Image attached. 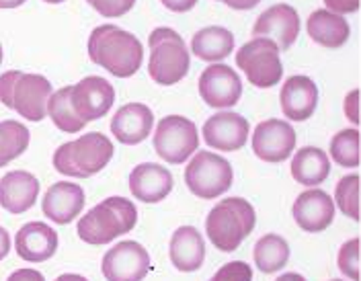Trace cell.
I'll return each instance as SVG.
<instances>
[{
    "label": "cell",
    "mask_w": 361,
    "mask_h": 281,
    "mask_svg": "<svg viewBox=\"0 0 361 281\" xmlns=\"http://www.w3.org/2000/svg\"><path fill=\"white\" fill-rule=\"evenodd\" d=\"M89 58L117 78H130L140 70L144 46L130 31L115 25H101L89 37Z\"/></svg>",
    "instance_id": "1"
},
{
    "label": "cell",
    "mask_w": 361,
    "mask_h": 281,
    "mask_svg": "<svg viewBox=\"0 0 361 281\" xmlns=\"http://www.w3.org/2000/svg\"><path fill=\"white\" fill-rule=\"evenodd\" d=\"M137 224V210L128 197H107L97 204L78 222V236L87 244H109L132 232Z\"/></svg>",
    "instance_id": "2"
},
{
    "label": "cell",
    "mask_w": 361,
    "mask_h": 281,
    "mask_svg": "<svg viewBox=\"0 0 361 281\" xmlns=\"http://www.w3.org/2000/svg\"><path fill=\"white\" fill-rule=\"evenodd\" d=\"M255 224H257V213L247 199L228 197L207 213L205 232L218 251L232 253L255 230Z\"/></svg>",
    "instance_id": "3"
},
{
    "label": "cell",
    "mask_w": 361,
    "mask_h": 281,
    "mask_svg": "<svg viewBox=\"0 0 361 281\" xmlns=\"http://www.w3.org/2000/svg\"><path fill=\"white\" fill-rule=\"evenodd\" d=\"M113 154H115L113 142L99 132H90L78 140L58 146L51 161H54V168L60 175L74 179H89L111 163Z\"/></svg>",
    "instance_id": "4"
},
{
    "label": "cell",
    "mask_w": 361,
    "mask_h": 281,
    "mask_svg": "<svg viewBox=\"0 0 361 281\" xmlns=\"http://www.w3.org/2000/svg\"><path fill=\"white\" fill-rule=\"evenodd\" d=\"M150 60H148V74L150 78L171 87L180 82L189 72V49L183 44L180 35L171 27H158L150 33Z\"/></svg>",
    "instance_id": "5"
},
{
    "label": "cell",
    "mask_w": 361,
    "mask_h": 281,
    "mask_svg": "<svg viewBox=\"0 0 361 281\" xmlns=\"http://www.w3.org/2000/svg\"><path fill=\"white\" fill-rule=\"evenodd\" d=\"M279 47L267 37H252L238 49L236 66L247 74V80L257 89H271L283 76Z\"/></svg>",
    "instance_id": "6"
},
{
    "label": "cell",
    "mask_w": 361,
    "mask_h": 281,
    "mask_svg": "<svg viewBox=\"0 0 361 281\" xmlns=\"http://www.w3.org/2000/svg\"><path fill=\"white\" fill-rule=\"evenodd\" d=\"M234 173L224 156L200 150L185 168V183L189 191L202 199H214L232 187Z\"/></svg>",
    "instance_id": "7"
},
{
    "label": "cell",
    "mask_w": 361,
    "mask_h": 281,
    "mask_svg": "<svg viewBox=\"0 0 361 281\" xmlns=\"http://www.w3.org/2000/svg\"><path fill=\"white\" fill-rule=\"evenodd\" d=\"M200 146L197 125L183 115H166L158 121L154 148L158 156L169 164H183L193 156Z\"/></svg>",
    "instance_id": "8"
},
{
    "label": "cell",
    "mask_w": 361,
    "mask_h": 281,
    "mask_svg": "<svg viewBox=\"0 0 361 281\" xmlns=\"http://www.w3.org/2000/svg\"><path fill=\"white\" fill-rule=\"evenodd\" d=\"M101 271L107 281H142L150 271V255L140 242L121 240L105 253Z\"/></svg>",
    "instance_id": "9"
},
{
    "label": "cell",
    "mask_w": 361,
    "mask_h": 281,
    "mask_svg": "<svg viewBox=\"0 0 361 281\" xmlns=\"http://www.w3.org/2000/svg\"><path fill=\"white\" fill-rule=\"evenodd\" d=\"M70 103L76 115L85 123L105 118L115 103V91L111 82L101 76H87L80 82L72 85Z\"/></svg>",
    "instance_id": "10"
},
{
    "label": "cell",
    "mask_w": 361,
    "mask_h": 281,
    "mask_svg": "<svg viewBox=\"0 0 361 281\" xmlns=\"http://www.w3.org/2000/svg\"><path fill=\"white\" fill-rule=\"evenodd\" d=\"M51 93V82L45 76L19 72L11 94V109L27 121H44L47 118V99Z\"/></svg>",
    "instance_id": "11"
},
{
    "label": "cell",
    "mask_w": 361,
    "mask_h": 281,
    "mask_svg": "<svg viewBox=\"0 0 361 281\" xmlns=\"http://www.w3.org/2000/svg\"><path fill=\"white\" fill-rule=\"evenodd\" d=\"M295 130L283 119L261 121L252 134V150L265 163H283L295 148Z\"/></svg>",
    "instance_id": "12"
},
{
    "label": "cell",
    "mask_w": 361,
    "mask_h": 281,
    "mask_svg": "<svg viewBox=\"0 0 361 281\" xmlns=\"http://www.w3.org/2000/svg\"><path fill=\"white\" fill-rule=\"evenodd\" d=\"M200 94L214 109H230L240 101L243 80L226 64H212L200 76Z\"/></svg>",
    "instance_id": "13"
},
{
    "label": "cell",
    "mask_w": 361,
    "mask_h": 281,
    "mask_svg": "<svg viewBox=\"0 0 361 281\" xmlns=\"http://www.w3.org/2000/svg\"><path fill=\"white\" fill-rule=\"evenodd\" d=\"M300 15L290 4H273L252 27V37H267L275 42L279 49H290L300 35Z\"/></svg>",
    "instance_id": "14"
},
{
    "label": "cell",
    "mask_w": 361,
    "mask_h": 281,
    "mask_svg": "<svg viewBox=\"0 0 361 281\" xmlns=\"http://www.w3.org/2000/svg\"><path fill=\"white\" fill-rule=\"evenodd\" d=\"M248 121L240 113L220 111L203 123V142L216 150L234 152L240 150L248 140Z\"/></svg>",
    "instance_id": "15"
},
{
    "label": "cell",
    "mask_w": 361,
    "mask_h": 281,
    "mask_svg": "<svg viewBox=\"0 0 361 281\" xmlns=\"http://www.w3.org/2000/svg\"><path fill=\"white\" fill-rule=\"evenodd\" d=\"M295 224L306 232H322L335 220V204L322 189H310L295 197L292 208Z\"/></svg>",
    "instance_id": "16"
},
{
    "label": "cell",
    "mask_w": 361,
    "mask_h": 281,
    "mask_svg": "<svg viewBox=\"0 0 361 281\" xmlns=\"http://www.w3.org/2000/svg\"><path fill=\"white\" fill-rule=\"evenodd\" d=\"M85 201H87L85 189L80 185L60 181L45 191L42 210H44L45 218H49V222L66 226L80 216Z\"/></svg>",
    "instance_id": "17"
},
{
    "label": "cell",
    "mask_w": 361,
    "mask_h": 281,
    "mask_svg": "<svg viewBox=\"0 0 361 281\" xmlns=\"http://www.w3.org/2000/svg\"><path fill=\"white\" fill-rule=\"evenodd\" d=\"M281 111L290 121H306L318 107V87L310 76L295 74L281 87Z\"/></svg>",
    "instance_id": "18"
},
{
    "label": "cell",
    "mask_w": 361,
    "mask_h": 281,
    "mask_svg": "<svg viewBox=\"0 0 361 281\" xmlns=\"http://www.w3.org/2000/svg\"><path fill=\"white\" fill-rule=\"evenodd\" d=\"M154 127V113L144 103H128L115 111L111 119V132L115 140L135 146L144 142Z\"/></svg>",
    "instance_id": "19"
},
{
    "label": "cell",
    "mask_w": 361,
    "mask_h": 281,
    "mask_svg": "<svg viewBox=\"0 0 361 281\" xmlns=\"http://www.w3.org/2000/svg\"><path fill=\"white\" fill-rule=\"evenodd\" d=\"M39 195V181L27 170H11L0 179V208L8 213L31 210Z\"/></svg>",
    "instance_id": "20"
},
{
    "label": "cell",
    "mask_w": 361,
    "mask_h": 281,
    "mask_svg": "<svg viewBox=\"0 0 361 281\" xmlns=\"http://www.w3.org/2000/svg\"><path fill=\"white\" fill-rule=\"evenodd\" d=\"M173 175L157 163H142L130 175V191L144 204H158L173 191Z\"/></svg>",
    "instance_id": "21"
},
{
    "label": "cell",
    "mask_w": 361,
    "mask_h": 281,
    "mask_svg": "<svg viewBox=\"0 0 361 281\" xmlns=\"http://www.w3.org/2000/svg\"><path fill=\"white\" fill-rule=\"evenodd\" d=\"M15 249L27 263H44L58 251V232L44 222H29L17 232Z\"/></svg>",
    "instance_id": "22"
},
{
    "label": "cell",
    "mask_w": 361,
    "mask_h": 281,
    "mask_svg": "<svg viewBox=\"0 0 361 281\" xmlns=\"http://www.w3.org/2000/svg\"><path fill=\"white\" fill-rule=\"evenodd\" d=\"M169 255L173 265L179 269L180 273H191L197 271L203 265L205 258V242L197 228L193 226H180L175 230L171 238Z\"/></svg>",
    "instance_id": "23"
},
{
    "label": "cell",
    "mask_w": 361,
    "mask_h": 281,
    "mask_svg": "<svg viewBox=\"0 0 361 281\" xmlns=\"http://www.w3.org/2000/svg\"><path fill=\"white\" fill-rule=\"evenodd\" d=\"M306 31L318 46L331 47V49L345 46L351 35V27L345 21V17L331 13L326 8L312 11L306 23Z\"/></svg>",
    "instance_id": "24"
},
{
    "label": "cell",
    "mask_w": 361,
    "mask_h": 281,
    "mask_svg": "<svg viewBox=\"0 0 361 281\" xmlns=\"http://www.w3.org/2000/svg\"><path fill=\"white\" fill-rule=\"evenodd\" d=\"M331 175V158L316 146H304L292 158V177L304 187H318Z\"/></svg>",
    "instance_id": "25"
},
{
    "label": "cell",
    "mask_w": 361,
    "mask_h": 281,
    "mask_svg": "<svg viewBox=\"0 0 361 281\" xmlns=\"http://www.w3.org/2000/svg\"><path fill=\"white\" fill-rule=\"evenodd\" d=\"M232 49H234V35L226 27H216V25L205 27L197 31L191 39V51L200 60L212 64H218L220 60L228 58Z\"/></svg>",
    "instance_id": "26"
},
{
    "label": "cell",
    "mask_w": 361,
    "mask_h": 281,
    "mask_svg": "<svg viewBox=\"0 0 361 281\" xmlns=\"http://www.w3.org/2000/svg\"><path fill=\"white\" fill-rule=\"evenodd\" d=\"M252 257L261 273H277L290 261V244L283 236L265 235L257 240Z\"/></svg>",
    "instance_id": "27"
},
{
    "label": "cell",
    "mask_w": 361,
    "mask_h": 281,
    "mask_svg": "<svg viewBox=\"0 0 361 281\" xmlns=\"http://www.w3.org/2000/svg\"><path fill=\"white\" fill-rule=\"evenodd\" d=\"M70 93H72V85L70 87H62L60 91L51 93L47 99V115L51 118L54 125L66 134H76L80 132L87 123L76 115V111L72 109L70 103Z\"/></svg>",
    "instance_id": "28"
},
{
    "label": "cell",
    "mask_w": 361,
    "mask_h": 281,
    "mask_svg": "<svg viewBox=\"0 0 361 281\" xmlns=\"http://www.w3.org/2000/svg\"><path fill=\"white\" fill-rule=\"evenodd\" d=\"M27 148L29 130L15 119L0 121V166H6L19 158Z\"/></svg>",
    "instance_id": "29"
},
{
    "label": "cell",
    "mask_w": 361,
    "mask_h": 281,
    "mask_svg": "<svg viewBox=\"0 0 361 281\" xmlns=\"http://www.w3.org/2000/svg\"><path fill=\"white\" fill-rule=\"evenodd\" d=\"M331 158L345 168L360 166V130H341L331 140Z\"/></svg>",
    "instance_id": "30"
},
{
    "label": "cell",
    "mask_w": 361,
    "mask_h": 281,
    "mask_svg": "<svg viewBox=\"0 0 361 281\" xmlns=\"http://www.w3.org/2000/svg\"><path fill=\"white\" fill-rule=\"evenodd\" d=\"M338 210L351 220H360V175H345L335 189Z\"/></svg>",
    "instance_id": "31"
},
{
    "label": "cell",
    "mask_w": 361,
    "mask_h": 281,
    "mask_svg": "<svg viewBox=\"0 0 361 281\" xmlns=\"http://www.w3.org/2000/svg\"><path fill=\"white\" fill-rule=\"evenodd\" d=\"M338 269L353 281H360V238L347 240L338 251Z\"/></svg>",
    "instance_id": "32"
},
{
    "label": "cell",
    "mask_w": 361,
    "mask_h": 281,
    "mask_svg": "<svg viewBox=\"0 0 361 281\" xmlns=\"http://www.w3.org/2000/svg\"><path fill=\"white\" fill-rule=\"evenodd\" d=\"M209 281H252V269L245 261H230Z\"/></svg>",
    "instance_id": "33"
},
{
    "label": "cell",
    "mask_w": 361,
    "mask_h": 281,
    "mask_svg": "<svg viewBox=\"0 0 361 281\" xmlns=\"http://www.w3.org/2000/svg\"><path fill=\"white\" fill-rule=\"evenodd\" d=\"M87 2L99 15L109 17V19L123 17L126 13H130L134 8L135 4V0H87Z\"/></svg>",
    "instance_id": "34"
},
{
    "label": "cell",
    "mask_w": 361,
    "mask_h": 281,
    "mask_svg": "<svg viewBox=\"0 0 361 281\" xmlns=\"http://www.w3.org/2000/svg\"><path fill=\"white\" fill-rule=\"evenodd\" d=\"M17 76H19V70H8L0 76V103L8 109H11V94H13Z\"/></svg>",
    "instance_id": "35"
},
{
    "label": "cell",
    "mask_w": 361,
    "mask_h": 281,
    "mask_svg": "<svg viewBox=\"0 0 361 281\" xmlns=\"http://www.w3.org/2000/svg\"><path fill=\"white\" fill-rule=\"evenodd\" d=\"M326 11L337 15H351L360 11V0H324Z\"/></svg>",
    "instance_id": "36"
},
{
    "label": "cell",
    "mask_w": 361,
    "mask_h": 281,
    "mask_svg": "<svg viewBox=\"0 0 361 281\" xmlns=\"http://www.w3.org/2000/svg\"><path fill=\"white\" fill-rule=\"evenodd\" d=\"M345 115L353 125L360 123V91L357 89L351 91L345 99Z\"/></svg>",
    "instance_id": "37"
},
{
    "label": "cell",
    "mask_w": 361,
    "mask_h": 281,
    "mask_svg": "<svg viewBox=\"0 0 361 281\" xmlns=\"http://www.w3.org/2000/svg\"><path fill=\"white\" fill-rule=\"evenodd\" d=\"M6 281H45V277L35 269H17Z\"/></svg>",
    "instance_id": "38"
},
{
    "label": "cell",
    "mask_w": 361,
    "mask_h": 281,
    "mask_svg": "<svg viewBox=\"0 0 361 281\" xmlns=\"http://www.w3.org/2000/svg\"><path fill=\"white\" fill-rule=\"evenodd\" d=\"M169 11H173V13H187V11H191L200 0H160Z\"/></svg>",
    "instance_id": "39"
},
{
    "label": "cell",
    "mask_w": 361,
    "mask_h": 281,
    "mask_svg": "<svg viewBox=\"0 0 361 281\" xmlns=\"http://www.w3.org/2000/svg\"><path fill=\"white\" fill-rule=\"evenodd\" d=\"M226 6H230L232 11H250L255 8L261 0H222Z\"/></svg>",
    "instance_id": "40"
},
{
    "label": "cell",
    "mask_w": 361,
    "mask_h": 281,
    "mask_svg": "<svg viewBox=\"0 0 361 281\" xmlns=\"http://www.w3.org/2000/svg\"><path fill=\"white\" fill-rule=\"evenodd\" d=\"M11 253V235L0 226V261Z\"/></svg>",
    "instance_id": "41"
},
{
    "label": "cell",
    "mask_w": 361,
    "mask_h": 281,
    "mask_svg": "<svg viewBox=\"0 0 361 281\" xmlns=\"http://www.w3.org/2000/svg\"><path fill=\"white\" fill-rule=\"evenodd\" d=\"M25 2H27V0H0V8H2V11L17 8V6H21Z\"/></svg>",
    "instance_id": "42"
},
{
    "label": "cell",
    "mask_w": 361,
    "mask_h": 281,
    "mask_svg": "<svg viewBox=\"0 0 361 281\" xmlns=\"http://www.w3.org/2000/svg\"><path fill=\"white\" fill-rule=\"evenodd\" d=\"M275 281H306V280H304L300 273H295V271H293V273H283V275H279Z\"/></svg>",
    "instance_id": "43"
},
{
    "label": "cell",
    "mask_w": 361,
    "mask_h": 281,
    "mask_svg": "<svg viewBox=\"0 0 361 281\" xmlns=\"http://www.w3.org/2000/svg\"><path fill=\"white\" fill-rule=\"evenodd\" d=\"M56 281H89L87 277H82V275H78V273H64V275H60Z\"/></svg>",
    "instance_id": "44"
},
{
    "label": "cell",
    "mask_w": 361,
    "mask_h": 281,
    "mask_svg": "<svg viewBox=\"0 0 361 281\" xmlns=\"http://www.w3.org/2000/svg\"><path fill=\"white\" fill-rule=\"evenodd\" d=\"M44 2H49V4H60V2H64V0H44Z\"/></svg>",
    "instance_id": "45"
},
{
    "label": "cell",
    "mask_w": 361,
    "mask_h": 281,
    "mask_svg": "<svg viewBox=\"0 0 361 281\" xmlns=\"http://www.w3.org/2000/svg\"><path fill=\"white\" fill-rule=\"evenodd\" d=\"M0 64H2V46H0Z\"/></svg>",
    "instance_id": "46"
},
{
    "label": "cell",
    "mask_w": 361,
    "mask_h": 281,
    "mask_svg": "<svg viewBox=\"0 0 361 281\" xmlns=\"http://www.w3.org/2000/svg\"><path fill=\"white\" fill-rule=\"evenodd\" d=\"M331 281H343V280H331Z\"/></svg>",
    "instance_id": "47"
}]
</instances>
